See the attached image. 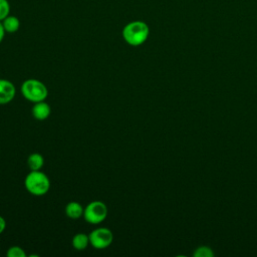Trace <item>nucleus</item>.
I'll list each match as a JSON object with an SVG mask.
<instances>
[{
	"label": "nucleus",
	"instance_id": "1",
	"mask_svg": "<svg viewBox=\"0 0 257 257\" xmlns=\"http://www.w3.org/2000/svg\"><path fill=\"white\" fill-rule=\"evenodd\" d=\"M26 190L33 196H43L50 188V181L46 174L41 171H30L24 180Z\"/></svg>",
	"mask_w": 257,
	"mask_h": 257
},
{
	"label": "nucleus",
	"instance_id": "2",
	"mask_svg": "<svg viewBox=\"0 0 257 257\" xmlns=\"http://www.w3.org/2000/svg\"><path fill=\"white\" fill-rule=\"evenodd\" d=\"M149 36V27L145 22L134 21L126 24L122 29L124 41L133 46L143 44Z\"/></svg>",
	"mask_w": 257,
	"mask_h": 257
},
{
	"label": "nucleus",
	"instance_id": "3",
	"mask_svg": "<svg viewBox=\"0 0 257 257\" xmlns=\"http://www.w3.org/2000/svg\"><path fill=\"white\" fill-rule=\"evenodd\" d=\"M21 92L25 99L31 102H38L45 100L48 95V89L46 85L34 78L26 79L21 85Z\"/></svg>",
	"mask_w": 257,
	"mask_h": 257
},
{
	"label": "nucleus",
	"instance_id": "4",
	"mask_svg": "<svg viewBox=\"0 0 257 257\" xmlns=\"http://www.w3.org/2000/svg\"><path fill=\"white\" fill-rule=\"evenodd\" d=\"M107 207L101 201H92L84 208L83 218L89 224H100L107 217Z\"/></svg>",
	"mask_w": 257,
	"mask_h": 257
},
{
	"label": "nucleus",
	"instance_id": "5",
	"mask_svg": "<svg viewBox=\"0 0 257 257\" xmlns=\"http://www.w3.org/2000/svg\"><path fill=\"white\" fill-rule=\"evenodd\" d=\"M89 244L95 249H104L108 247L113 240L112 232L105 227L92 230L89 235Z\"/></svg>",
	"mask_w": 257,
	"mask_h": 257
},
{
	"label": "nucleus",
	"instance_id": "6",
	"mask_svg": "<svg viewBox=\"0 0 257 257\" xmlns=\"http://www.w3.org/2000/svg\"><path fill=\"white\" fill-rule=\"evenodd\" d=\"M15 94V85L7 79H0V104L9 103L14 98Z\"/></svg>",
	"mask_w": 257,
	"mask_h": 257
},
{
	"label": "nucleus",
	"instance_id": "7",
	"mask_svg": "<svg viewBox=\"0 0 257 257\" xmlns=\"http://www.w3.org/2000/svg\"><path fill=\"white\" fill-rule=\"evenodd\" d=\"M31 112L34 118L38 120H44L50 115L51 107L47 102H45V100L38 101V102H34Z\"/></svg>",
	"mask_w": 257,
	"mask_h": 257
},
{
	"label": "nucleus",
	"instance_id": "8",
	"mask_svg": "<svg viewBox=\"0 0 257 257\" xmlns=\"http://www.w3.org/2000/svg\"><path fill=\"white\" fill-rule=\"evenodd\" d=\"M83 212H84L83 207L78 202H75V201L69 202L65 207V215L72 220H77L83 217Z\"/></svg>",
	"mask_w": 257,
	"mask_h": 257
},
{
	"label": "nucleus",
	"instance_id": "9",
	"mask_svg": "<svg viewBox=\"0 0 257 257\" xmlns=\"http://www.w3.org/2000/svg\"><path fill=\"white\" fill-rule=\"evenodd\" d=\"M27 165L30 171H40L44 165V158L39 153H32L27 158Z\"/></svg>",
	"mask_w": 257,
	"mask_h": 257
},
{
	"label": "nucleus",
	"instance_id": "10",
	"mask_svg": "<svg viewBox=\"0 0 257 257\" xmlns=\"http://www.w3.org/2000/svg\"><path fill=\"white\" fill-rule=\"evenodd\" d=\"M89 244V237L84 233H77L72 238V246L74 249L81 251L84 250Z\"/></svg>",
	"mask_w": 257,
	"mask_h": 257
},
{
	"label": "nucleus",
	"instance_id": "11",
	"mask_svg": "<svg viewBox=\"0 0 257 257\" xmlns=\"http://www.w3.org/2000/svg\"><path fill=\"white\" fill-rule=\"evenodd\" d=\"M3 27L5 29L6 32L9 33H14L19 29L20 26V22L19 19L15 16H7L6 18L3 19Z\"/></svg>",
	"mask_w": 257,
	"mask_h": 257
},
{
	"label": "nucleus",
	"instance_id": "12",
	"mask_svg": "<svg viewBox=\"0 0 257 257\" xmlns=\"http://www.w3.org/2000/svg\"><path fill=\"white\" fill-rule=\"evenodd\" d=\"M6 255L8 257H25L26 253L19 246H11L10 248H8Z\"/></svg>",
	"mask_w": 257,
	"mask_h": 257
},
{
	"label": "nucleus",
	"instance_id": "13",
	"mask_svg": "<svg viewBox=\"0 0 257 257\" xmlns=\"http://www.w3.org/2000/svg\"><path fill=\"white\" fill-rule=\"evenodd\" d=\"M9 9L10 7L7 0H0V21L8 16Z\"/></svg>",
	"mask_w": 257,
	"mask_h": 257
},
{
	"label": "nucleus",
	"instance_id": "14",
	"mask_svg": "<svg viewBox=\"0 0 257 257\" xmlns=\"http://www.w3.org/2000/svg\"><path fill=\"white\" fill-rule=\"evenodd\" d=\"M195 256L197 257H212L213 253L210 248L208 247H200L195 252Z\"/></svg>",
	"mask_w": 257,
	"mask_h": 257
},
{
	"label": "nucleus",
	"instance_id": "15",
	"mask_svg": "<svg viewBox=\"0 0 257 257\" xmlns=\"http://www.w3.org/2000/svg\"><path fill=\"white\" fill-rule=\"evenodd\" d=\"M5 228H6V221H5V219L3 217L0 216V234L3 233Z\"/></svg>",
	"mask_w": 257,
	"mask_h": 257
},
{
	"label": "nucleus",
	"instance_id": "16",
	"mask_svg": "<svg viewBox=\"0 0 257 257\" xmlns=\"http://www.w3.org/2000/svg\"><path fill=\"white\" fill-rule=\"evenodd\" d=\"M4 34H5V29L3 27V24L0 22V42L3 40Z\"/></svg>",
	"mask_w": 257,
	"mask_h": 257
}]
</instances>
